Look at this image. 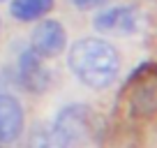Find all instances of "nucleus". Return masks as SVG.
<instances>
[{"mask_svg":"<svg viewBox=\"0 0 157 148\" xmlns=\"http://www.w3.org/2000/svg\"><path fill=\"white\" fill-rule=\"evenodd\" d=\"M0 148H5V146H0Z\"/></svg>","mask_w":157,"mask_h":148,"instance_id":"nucleus-10","label":"nucleus"},{"mask_svg":"<svg viewBox=\"0 0 157 148\" xmlns=\"http://www.w3.org/2000/svg\"><path fill=\"white\" fill-rule=\"evenodd\" d=\"M67 60L72 74L88 88H109L120 72L118 49L99 37L76 40L69 49Z\"/></svg>","mask_w":157,"mask_h":148,"instance_id":"nucleus-1","label":"nucleus"},{"mask_svg":"<svg viewBox=\"0 0 157 148\" xmlns=\"http://www.w3.org/2000/svg\"><path fill=\"white\" fill-rule=\"evenodd\" d=\"M23 134V107L16 97L0 93V143H14Z\"/></svg>","mask_w":157,"mask_h":148,"instance_id":"nucleus-6","label":"nucleus"},{"mask_svg":"<svg viewBox=\"0 0 157 148\" xmlns=\"http://www.w3.org/2000/svg\"><path fill=\"white\" fill-rule=\"evenodd\" d=\"M74 7H78V10H95V7H102L106 5V0H72Z\"/></svg>","mask_w":157,"mask_h":148,"instance_id":"nucleus-9","label":"nucleus"},{"mask_svg":"<svg viewBox=\"0 0 157 148\" xmlns=\"http://www.w3.org/2000/svg\"><path fill=\"white\" fill-rule=\"evenodd\" d=\"M53 10V0H12L10 14L19 23H33V21L44 19Z\"/></svg>","mask_w":157,"mask_h":148,"instance_id":"nucleus-7","label":"nucleus"},{"mask_svg":"<svg viewBox=\"0 0 157 148\" xmlns=\"http://www.w3.org/2000/svg\"><path fill=\"white\" fill-rule=\"evenodd\" d=\"M19 81L30 93H44L51 84V72L44 65V58L30 46L19 56Z\"/></svg>","mask_w":157,"mask_h":148,"instance_id":"nucleus-5","label":"nucleus"},{"mask_svg":"<svg viewBox=\"0 0 157 148\" xmlns=\"http://www.w3.org/2000/svg\"><path fill=\"white\" fill-rule=\"evenodd\" d=\"M28 148H69V143L53 123H39L28 134Z\"/></svg>","mask_w":157,"mask_h":148,"instance_id":"nucleus-8","label":"nucleus"},{"mask_svg":"<svg viewBox=\"0 0 157 148\" xmlns=\"http://www.w3.org/2000/svg\"><path fill=\"white\" fill-rule=\"evenodd\" d=\"M56 130L67 139V143H78L90 134V109L86 104H69L56 116Z\"/></svg>","mask_w":157,"mask_h":148,"instance_id":"nucleus-4","label":"nucleus"},{"mask_svg":"<svg viewBox=\"0 0 157 148\" xmlns=\"http://www.w3.org/2000/svg\"><path fill=\"white\" fill-rule=\"evenodd\" d=\"M141 19L143 16L139 14L134 7L129 5H116L109 7V10L99 12L97 19H95V30L97 33H120V35H132L141 28Z\"/></svg>","mask_w":157,"mask_h":148,"instance_id":"nucleus-3","label":"nucleus"},{"mask_svg":"<svg viewBox=\"0 0 157 148\" xmlns=\"http://www.w3.org/2000/svg\"><path fill=\"white\" fill-rule=\"evenodd\" d=\"M67 46V30L56 19H44L35 25L30 35V49H35L42 58H56Z\"/></svg>","mask_w":157,"mask_h":148,"instance_id":"nucleus-2","label":"nucleus"}]
</instances>
